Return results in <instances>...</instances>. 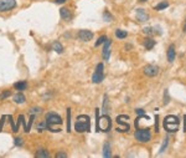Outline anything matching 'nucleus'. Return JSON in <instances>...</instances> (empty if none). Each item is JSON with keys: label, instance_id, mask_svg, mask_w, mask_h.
<instances>
[{"label": "nucleus", "instance_id": "9", "mask_svg": "<svg viewBox=\"0 0 186 158\" xmlns=\"http://www.w3.org/2000/svg\"><path fill=\"white\" fill-rule=\"evenodd\" d=\"M128 120H129V116H127V115H121V116H118V117H117V122H118V125H122V126H123V128H121V131H119V132H128V131L130 129L129 122H127Z\"/></svg>", "mask_w": 186, "mask_h": 158}, {"label": "nucleus", "instance_id": "32", "mask_svg": "<svg viewBox=\"0 0 186 158\" xmlns=\"http://www.w3.org/2000/svg\"><path fill=\"white\" fill-rule=\"evenodd\" d=\"M103 19H104L106 21H112V20H113V16H112L108 11H104V13H103Z\"/></svg>", "mask_w": 186, "mask_h": 158}, {"label": "nucleus", "instance_id": "4", "mask_svg": "<svg viewBox=\"0 0 186 158\" xmlns=\"http://www.w3.org/2000/svg\"><path fill=\"white\" fill-rule=\"evenodd\" d=\"M45 121H46V123H47V128L51 131V132H55L54 131V125H62V118H61V116L60 115H57V114H55V112H49V114H46V117H45Z\"/></svg>", "mask_w": 186, "mask_h": 158}, {"label": "nucleus", "instance_id": "41", "mask_svg": "<svg viewBox=\"0 0 186 158\" xmlns=\"http://www.w3.org/2000/svg\"><path fill=\"white\" fill-rule=\"evenodd\" d=\"M184 31H186V20H185V24H184V28H182Z\"/></svg>", "mask_w": 186, "mask_h": 158}, {"label": "nucleus", "instance_id": "25", "mask_svg": "<svg viewBox=\"0 0 186 158\" xmlns=\"http://www.w3.org/2000/svg\"><path fill=\"white\" fill-rule=\"evenodd\" d=\"M34 118H35V115H31V116H30V120H29V122H28V125H26V128L24 129V132H26V133H29V132H30L31 126H32V121H34Z\"/></svg>", "mask_w": 186, "mask_h": 158}, {"label": "nucleus", "instance_id": "31", "mask_svg": "<svg viewBox=\"0 0 186 158\" xmlns=\"http://www.w3.org/2000/svg\"><path fill=\"white\" fill-rule=\"evenodd\" d=\"M6 118L9 120V122H10V125H11V127H13V132H17L16 126L14 125V121H13V116H11V115H9V116H6Z\"/></svg>", "mask_w": 186, "mask_h": 158}, {"label": "nucleus", "instance_id": "14", "mask_svg": "<svg viewBox=\"0 0 186 158\" xmlns=\"http://www.w3.org/2000/svg\"><path fill=\"white\" fill-rule=\"evenodd\" d=\"M143 44H144V46H145V49L147 50H151L154 46H155V40L154 39H151V37H147V39H144V41H143Z\"/></svg>", "mask_w": 186, "mask_h": 158}, {"label": "nucleus", "instance_id": "23", "mask_svg": "<svg viewBox=\"0 0 186 158\" xmlns=\"http://www.w3.org/2000/svg\"><path fill=\"white\" fill-rule=\"evenodd\" d=\"M168 6H169V2H161V3H159L158 5H155L154 9H155V10H164V9H166Z\"/></svg>", "mask_w": 186, "mask_h": 158}, {"label": "nucleus", "instance_id": "28", "mask_svg": "<svg viewBox=\"0 0 186 158\" xmlns=\"http://www.w3.org/2000/svg\"><path fill=\"white\" fill-rule=\"evenodd\" d=\"M168 143H169V137H166L165 140H164V142H162V145H161V148H160V151H159V153H162L165 149H166V147H168Z\"/></svg>", "mask_w": 186, "mask_h": 158}, {"label": "nucleus", "instance_id": "12", "mask_svg": "<svg viewBox=\"0 0 186 158\" xmlns=\"http://www.w3.org/2000/svg\"><path fill=\"white\" fill-rule=\"evenodd\" d=\"M110 45H112V40L107 39L106 42H104V48H103V59L106 61H108L109 57H110V50H109L110 49Z\"/></svg>", "mask_w": 186, "mask_h": 158}, {"label": "nucleus", "instance_id": "24", "mask_svg": "<svg viewBox=\"0 0 186 158\" xmlns=\"http://www.w3.org/2000/svg\"><path fill=\"white\" fill-rule=\"evenodd\" d=\"M115 36H117L118 39H125L127 36H128V33L125 31V30H117L115 31Z\"/></svg>", "mask_w": 186, "mask_h": 158}, {"label": "nucleus", "instance_id": "19", "mask_svg": "<svg viewBox=\"0 0 186 158\" xmlns=\"http://www.w3.org/2000/svg\"><path fill=\"white\" fill-rule=\"evenodd\" d=\"M50 157V152L47 149H39L36 152V158H49Z\"/></svg>", "mask_w": 186, "mask_h": 158}, {"label": "nucleus", "instance_id": "10", "mask_svg": "<svg viewBox=\"0 0 186 158\" xmlns=\"http://www.w3.org/2000/svg\"><path fill=\"white\" fill-rule=\"evenodd\" d=\"M143 72H144V75H147L149 77H154L159 74V67L155 65H147V66H144Z\"/></svg>", "mask_w": 186, "mask_h": 158}, {"label": "nucleus", "instance_id": "36", "mask_svg": "<svg viewBox=\"0 0 186 158\" xmlns=\"http://www.w3.org/2000/svg\"><path fill=\"white\" fill-rule=\"evenodd\" d=\"M155 120H156V122H155V129H156V132H159V115H155Z\"/></svg>", "mask_w": 186, "mask_h": 158}, {"label": "nucleus", "instance_id": "2", "mask_svg": "<svg viewBox=\"0 0 186 158\" xmlns=\"http://www.w3.org/2000/svg\"><path fill=\"white\" fill-rule=\"evenodd\" d=\"M75 129L78 133L88 132L91 129V118L87 115H80L77 117V121L75 123Z\"/></svg>", "mask_w": 186, "mask_h": 158}, {"label": "nucleus", "instance_id": "5", "mask_svg": "<svg viewBox=\"0 0 186 158\" xmlns=\"http://www.w3.org/2000/svg\"><path fill=\"white\" fill-rule=\"evenodd\" d=\"M134 137H135L136 141L145 143V142H149V141H150L151 133H150L149 128H138V129L135 131V133H134Z\"/></svg>", "mask_w": 186, "mask_h": 158}, {"label": "nucleus", "instance_id": "18", "mask_svg": "<svg viewBox=\"0 0 186 158\" xmlns=\"http://www.w3.org/2000/svg\"><path fill=\"white\" fill-rule=\"evenodd\" d=\"M26 101V98H25V96H24V94L22 92H17L16 95H14V102H16V103H24Z\"/></svg>", "mask_w": 186, "mask_h": 158}, {"label": "nucleus", "instance_id": "7", "mask_svg": "<svg viewBox=\"0 0 186 158\" xmlns=\"http://www.w3.org/2000/svg\"><path fill=\"white\" fill-rule=\"evenodd\" d=\"M143 123H145V126H147L148 128H150L151 120H150V117L147 116L145 114H144V115H139V117L135 120V127H136V129H138V128H142V127H143Z\"/></svg>", "mask_w": 186, "mask_h": 158}, {"label": "nucleus", "instance_id": "33", "mask_svg": "<svg viewBox=\"0 0 186 158\" xmlns=\"http://www.w3.org/2000/svg\"><path fill=\"white\" fill-rule=\"evenodd\" d=\"M42 110L40 108V107H34V108H31L30 111H29V114H31V115H36V114H40Z\"/></svg>", "mask_w": 186, "mask_h": 158}, {"label": "nucleus", "instance_id": "26", "mask_svg": "<svg viewBox=\"0 0 186 158\" xmlns=\"http://www.w3.org/2000/svg\"><path fill=\"white\" fill-rule=\"evenodd\" d=\"M10 95H11L10 90H4V91L2 92V95H0V100H5V98H8Z\"/></svg>", "mask_w": 186, "mask_h": 158}, {"label": "nucleus", "instance_id": "22", "mask_svg": "<svg viewBox=\"0 0 186 158\" xmlns=\"http://www.w3.org/2000/svg\"><path fill=\"white\" fill-rule=\"evenodd\" d=\"M67 132H71V108H67Z\"/></svg>", "mask_w": 186, "mask_h": 158}, {"label": "nucleus", "instance_id": "1", "mask_svg": "<svg viewBox=\"0 0 186 158\" xmlns=\"http://www.w3.org/2000/svg\"><path fill=\"white\" fill-rule=\"evenodd\" d=\"M96 131L97 132H108L112 127V120L106 114L99 117V108H96Z\"/></svg>", "mask_w": 186, "mask_h": 158}, {"label": "nucleus", "instance_id": "6", "mask_svg": "<svg viewBox=\"0 0 186 158\" xmlns=\"http://www.w3.org/2000/svg\"><path fill=\"white\" fill-rule=\"evenodd\" d=\"M103 70H104L103 64H102V62H101V64H98V65H97V67H96L95 74H93V76H92V81L95 82V83H99V82H102V81H103V77H104Z\"/></svg>", "mask_w": 186, "mask_h": 158}, {"label": "nucleus", "instance_id": "29", "mask_svg": "<svg viewBox=\"0 0 186 158\" xmlns=\"http://www.w3.org/2000/svg\"><path fill=\"white\" fill-rule=\"evenodd\" d=\"M106 40H107V36L106 35H103V36H101L98 40H97V42L95 44V46H99V45H102V44H104L106 42Z\"/></svg>", "mask_w": 186, "mask_h": 158}, {"label": "nucleus", "instance_id": "30", "mask_svg": "<svg viewBox=\"0 0 186 158\" xmlns=\"http://www.w3.org/2000/svg\"><path fill=\"white\" fill-rule=\"evenodd\" d=\"M14 145H15V146H17V147H21L22 145H24V141H22V138H21V137H16V138L14 140Z\"/></svg>", "mask_w": 186, "mask_h": 158}, {"label": "nucleus", "instance_id": "11", "mask_svg": "<svg viewBox=\"0 0 186 158\" xmlns=\"http://www.w3.org/2000/svg\"><path fill=\"white\" fill-rule=\"evenodd\" d=\"M92 37H93V33L89 31V30H80V31H78V39H80L81 41L87 42V41H89Z\"/></svg>", "mask_w": 186, "mask_h": 158}, {"label": "nucleus", "instance_id": "42", "mask_svg": "<svg viewBox=\"0 0 186 158\" xmlns=\"http://www.w3.org/2000/svg\"><path fill=\"white\" fill-rule=\"evenodd\" d=\"M139 2H142V3H144V2H147V0H139Z\"/></svg>", "mask_w": 186, "mask_h": 158}, {"label": "nucleus", "instance_id": "35", "mask_svg": "<svg viewBox=\"0 0 186 158\" xmlns=\"http://www.w3.org/2000/svg\"><path fill=\"white\" fill-rule=\"evenodd\" d=\"M169 102V95H168V90H165L164 92V105H168Z\"/></svg>", "mask_w": 186, "mask_h": 158}, {"label": "nucleus", "instance_id": "39", "mask_svg": "<svg viewBox=\"0 0 186 158\" xmlns=\"http://www.w3.org/2000/svg\"><path fill=\"white\" fill-rule=\"evenodd\" d=\"M5 118H6V116L4 115V116L2 117V122H0V131H2V128H3V123H4V121H5Z\"/></svg>", "mask_w": 186, "mask_h": 158}, {"label": "nucleus", "instance_id": "21", "mask_svg": "<svg viewBox=\"0 0 186 158\" xmlns=\"http://www.w3.org/2000/svg\"><path fill=\"white\" fill-rule=\"evenodd\" d=\"M103 157H106V158L110 157V145L109 143H104V146H103Z\"/></svg>", "mask_w": 186, "mask_h": 158}, {"label": "nucleus", "instance_id": "17", "mask_svg": "<svg viewBox=\"0 0 186 158\" xmlns=\"http://www.w3.org/2000/svg\"><path fill=\"white\" fill-rule=\"evenodd\" d=\"M14 88H16L17 91H24V90L28 88V82H26V81L16 82V83H14Z\"/></svg>", "mask_w": 186, "mask_h": 158}, {"label": "nucleus", "instance_id": "34", "mask_svg": "<svg viewBox=\"0 0 186 158\" xmlns=\"http://www.w3.org/2000/svg\"><path fill=\"white\" fill-rule=\"evenodd\" d=\"M143 33L147 34V35H151V34H153V28H144Z\"/></svg>", "mask_w": 186, "mask_h": 158}, {"label": "nucleus", "instance_id": "16", "mask_svg": "<svg viewBox=\"0 0 186 158\" xmlns=\"http://www.w3.org/2000/svg\"><path fill=\"white\" fill-rule=\"evenodd\" d=\"M168 61L169 62H173L175 60V46L174 45H170L169 49H168Z\"/></svg>", "mask_w": 186, "mask_h": 158}, {"label": "nucleus", "instance_id": "40", "mask_svg": "<svg viewBox=\"0 0 186 158\" xmlns=\"http://www.w3.org/2000/svg\"><path fill=\"white\" fill-rule=\"evenodd\" d=\"M54 2H55L56 4H63V3L67 2V0H54Z\"/></svg>", "mask_w": 186, "mask_h": 158}, {"label": "nucleus", "instance_id": "8", "mask_svg": "<svg viewBox=\"0 0 186 158\" xmlns=\"http://www.w3.org/2000/svg\"><path fill=\"white\" fill-rule=\"evenodd\" d=\"M16 6V0H0V11H10Z\"/></svg>", "mask_w": 186, "mask_h": 158}, {"label": "nucleus", "instance_id": "38", "mask_svg": "<svg viewBox=\"0 0 186 158\" xmlns=\"http://www.w3.org/2000/svg\"><path fill=\"white\" fill-rule=\"evenodd\" d=\"M135 112H136L138 115H144V114H145L143 108H136V110H135Z\"/></svg>", "mask_w": 186, "mask_h": 158}, {"label": "nucleus", "instance_id": "15", "mask_svg": "<svg viewBox=\"0 0 186 158\" xmlns=\"http://www.w3.org/2000/svg\"><path fill=\"white\" fill-rule=\"evenodd\" d=\"M60 15H61V17L63 19V20H69L71 19V11H69V9H67V8H61L60 9Z\"/></svg>", "mask_w": 186, "mask_h": 158}, {"label": "nucleus", "instance_id": "37", "mask_svg": "<svg viewBox=\"0 0 186 158\" xmlns=\"http://www.w3.org/2000/svg\"><path fill=\"white\" fill-rule=\"evenodd\" d=\"M55 157H56V158H66V157H67V154H66V153H63V152H60V153H57Z\"/></svg>", "mask_w": 186, "mask_h": 158}, {"label": "nucleus", "instance_id": "20", "mask_svg": "<svg viewBox=\"0 0 186 158\" xmlns=\"http://www.w3.org/2000/svg\"><path fill=\"white\" fill-rule=\"evenodd\" d=\"M52 49L54 51H56L57 54H62L63 52V46H62V44H60V41H55L52 44Z\"/></svg>", "mask_w": 186, "mask_h": 158}, {"label": "nucleus", "instance_id": "27", "mask_svg": "<svg viewBox=\"0 0 186 158\" xmlns=\"http://www.w3.org/2000/svg\"><path fill=\"white\" fill-rule=\"evenodd\" d=\"M47 128V123H46V121H42V122H40L39 125H37V131L39 132H42L43 129H46Z\"/></svg>", "mask_w": 186, "mask_h": 158}, {"label": "nucleus", "instance_id": "3", "mask_svg": "<svg viewBox=\"0 0 186 158\" xmlns=\"http://www.w3.org/2000/svg\"><path fill=\"white\" fill-rule=\"evenodd\" d=\"M162 126L164 128L168 131V132H176L179 129V126H180V122H179V118L174 115H170V116H166L164 122H162Z\"/></svg>", "mask_w": 186, "mask_h": 158}, {"label": "nucleus", "instance_id": "13", "mask_svg": "<svg viewBox=\"0 0 186 158\" xmlns=\"http://www.w3.org/2000/svg\"><path fill=\"white\" fill-rule=\"evenodd\" d=\"M136 17L140 22H145L149 19V15L147 14V11L144 9H138L136 10Z\"/></svg>", "mask_w": 186, "mask_h": 158}]
</instances>
